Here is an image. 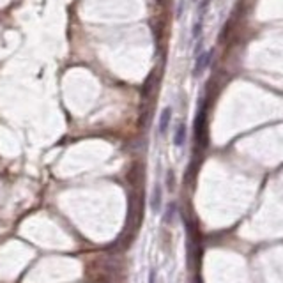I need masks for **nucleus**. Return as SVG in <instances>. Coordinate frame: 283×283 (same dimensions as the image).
I'll return each mask as SVG.
<instances>
[{
  "instance_id": "f257e3e1",
  "label": "nucleus",
  "mask_w": 283,
  "mask_h": 283,
  "mask_svg": "<svg viewBox=\"0 0 283 283\" xmlns=\"http://www.w3.org/2000/svg\"><path fill=\"white\" fill-rule=\"evenodd\" d=\"M211 57H213V51H200L196 55V61H195V67H193V76H200L207 69V65L211 62Z\"/></svg>"
},
{
  "instance_id": "f03ea898",
  "label": "nucleus",
  "mask_w": 283,
  "mask_h": 283,
  "mask_svg": "<svg viewBox=\"0 0 283 283\" xmlns=\"http://www.w3.org/2000/svg\"><path fill=\"white\" fill-rule=\"evenodd\" d=\"M170 121H172V108L167 107L161 111V117H159V135H167Z\"/></svg>"
},
{
  "instance_id": "7ed1b4c3",
  "label": "nucleus",
  "mask_w": 283,
  "mask_h": 283,
  "mask_svg": "<svg viewBox=\"0 0 283 283\" xmlns=\"http://www.w3.org/2000/svg\"><path fill=\"white\" fill-rule=\"evenodd\" d=\"M151 207H152L154 213H158L159 207H161V186L156 184L152 191V198H151Z\"/></svg>"
},
{
  "instance_id": "20e7f679",
  "label": "nucleus",
  "mask_w": 283,
  "mask_h": 283,
  "mask_svg": "<svg viewBox=\"0 0 283 283\" xmlns=\"http://www.w3.org/2000/svg\"><path fill=\"white\" fill-rule=\"evenodd\" d=\"M186 142V124L184 122H181V124L175 128V136H174V144L177 145V147H182Z\"/></svg>"
},
{
  "instance_id": "39448f33",
  "label": "nucleus",
  "mask_w": 283,
  "mask_h": 283,
  "mask_svg": "<svg viewBox=\"0 0 283 283\" xmlns=\"http://www.w3.org/2000/svg\"><path fill=\"white\" fill-rule=\"evenodd\" d=\"M174 213H175V205H174V204H170V205H168V211H167V218H165V221H167V223H170V221H172V216H174Z\"/></svg>"
},
{
  "instance_id": "423d86ee",
  "label": "nucleus",
  "mask_w": 283,
  "mask_h": 283,
  "mask_svg": "<svg viewBox=\"0 0 283 283\" xmlns=\"http://www.w3.org/2000/svg\"><path fill=\"white\" fill-rule=\"evenodd\" d=\"M154 280H156V271H151V274H149V283H154Z\"/></svg>"
},
{
  "instance_id": "0eeeda50",
  "label": "nucleus",
  "mask_w": 283,
  "mask_h": 283,
  "mask_svg": "<svg viewBox=\"0 0 283 283\" xmlns=\"http://www.w3.org/2000/svg\"><path fill=\"white\" fill-rule=\"evenodd\" d=\"M182 5H184V0H181V4H179V9H177V16H181V14H182Z\"/></svg>"
}]
</instances>
